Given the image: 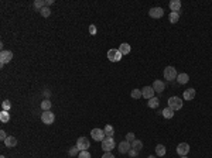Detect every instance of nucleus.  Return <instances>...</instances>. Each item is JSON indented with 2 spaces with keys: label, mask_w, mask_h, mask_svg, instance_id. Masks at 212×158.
<instances>
[{
  "label": "nucleus",
  "mask_w": 212,
  "mask_h": 158,
  "mask_svg": "<svg viewBox=\"0 0 212 158\" xmlns=\"http://www.w3.org/2000/svg\"><path fill=\"white\" fill-rule=\"evenodd\" d=\"M156 155H159V157H164L165 155V147L163 144H157L156 146Z\"/></svg>",
  "instance_id": "nucleus-22"
},
{
  "label": "nucleus",
  "mask_w": 212,
  "mask_h": 158,
  "mask_svg": "<svg viewBox=\"0 0 212 158\" xmlns=\"http://www.w3.org/2000/svg\"><path fill=\"white\" fill-rule=\"evenodd\" d=\"M130 96H132L133 99H140V97H143V93H141V89H133L132 93H130Z\"/></svg>",
  "instance_id": "nucleus-27"
},
{
  "label": "nucleus",
  "mask_w": 212,
  "mask_h": 158,
  "mask_svg": "<svg viewBox=\"0 0 212 158\" xmlns=\"http://www.w3.org/2000/svg\"><path fill=\"white\" fill-rule=\"evenodd\" d=\"M127 154H129L132 158H136L139 155V151H137V150H134V148H130V151L127 152Z\"/></svg>",
  "instance_id": "nucleus-35"
},
{
  "label": "nucleus",
  "mask_w": 212,
  "mask_h": 158,
  "mask_svg": "<svg viewBox=\"0 0 212 158\" xmlns=\"http://www.w3.org/2000/svg\"><path fill=\"white\" fill-rule=\"evenodd\" d=\"M88 30H89V34H91V35H96V31H98V30H96V26H95V24H91Z\"/></svg>",
  "instance_id": "nucleus-33"
},
{
  "label": "nucleus",
  "mask_w": 212,
  "mask_h": 158,
  "mask_svg": "<svg viewBox=\"0 0 212 158\" xmlns=\"http://www.w3.org/2000/svg\"><path fill=\"white\" fill-rule=\"evenodd\" d=\"M7 137H9V136L6 134V131H4V130H2V131H0V140H2V141L4 143V140H6Z\"/></svg>",
  "instance_id": "nucleus-36"
},
{
  "label": "nucleus",
  "mask_w": 212,
  "mask_h": 158,
  "mask_svg": "<svg viewBox=\"0 0 212 158\" xmlns=\"http://www.w3.org/2000/svg\"><path fill=\"white\" fill-rule=\"evenodd\" d=\"M147 158H156V157H154V155H149Z\"/></svg>",
  "instance_id": "nucleus-39"
},
{
  "label": "nucleus",
  "mask_w": 212,
  "mask_h": 158,
  "mask_svg": "<svg viewBox=\"0 0 212 158\" xmlns=\"http://www.w3.org/2000/svg\"><path fill=\"white\" fill-rule=\"evenodd\" d=\"M78 158H91V154L88 151H81L78 154Z\"/></svg>",
  "instance_id": "nucleus-34"
},
{
  "label": "nucleus",
  "mask_w": 212,
  "mask_h": 158,
  "mask_svg": "<svg viewBox=\"0 0 212 158\" xmlns=\"http://www.w3.org/2000/svg\"><path fill=\"white\" fill-rule=\"evenodd\" d=\"M54 3V0H45V6H50V4H53Z\"/></svg>",
  "instance_id": "nucleus-38"
},
{
  "label": "nucleus",
  "mask_w": 212,
  "mask_h": 158,
  "mask_svg": "<svg viewBox=\"0 0 212 158\" xmlns=\"http://www.w3.org/2000/svg\"><path fill=\"white\" fill-rule=\"evenodd\" d=\"M161 114L165 117V119H173L174 117V110L173 109H170V107H165V109H163Z\"/></svg>",
  "instance_id": "nucleus-21"
},
{
  "label": "nucleus",
  "mask_w": 212,
  "mask_h": 158,
  "mask_svg": "<svg viewBox=\"0 0 212 158\" xmlns=\"http://www.w3.org/2000/svg\"><path fill=\"white\" fill-rule=\"evenodd\" d=\"M91 136H92V138H93L95 141H100V143H102V141L105 140V137H106L105 130H102V129H93L91 131Z\"/></svg>",
  "instance_id": "nucleus-5"
},
{
  "label": "nucleus",
  "mask_w": 212,
  "mask_h": 158,
  "mask_svg": "<svg viewBox=\"0 0 212 158\" xmlns=\"http://www.w3.org/2000/svg\"><path fill=\"white\" fill-rule=\"evenodd\" d=\"M168 20H170V23H173V24L178 23V20H180V13H174V12H171L170 16H168Z\"/></svg>",
  "instance_id": "nucleus-23"
},
{
  "label": "nucleus",
  "mask_w": 212,
  "mask_h": 158,
  "mask_svg": "<svg viewBox=\"0 0 212 158\" xmlns=\"http://www.w3.org/2000/svg\"><path fill=\"white\" fill-rule=\"evenodd\" d=\"M41 120L44 124H53L54 120H55V114H54L51 110L44 111V113L41 114Z\"/></svg>",
  "instance_id": "nucleus-6"
},
{
  "label": "nucleus",
  "mask_w": 212,
  "mask_h": 158,
  "mask_svg": "<svg viewBox=\"0 0 212 158\" xmlns=\"http://www.w3.org/2000/svg\"><path fill=\"white\" fill-rule=\"evenodd\" d=\"M0 158H6V157H4V155H2V157H0Z\"/></svg>",
  "instance_id": "nucleus-40"
},
{
  "label": "nucleus",
  "mask_w": 212,
  "mask_h": 158,
  "mask_svg": "<svg viewBox=\"0 0 212 158\" xmlns=\"http://www.w3.org/2000/svg\"><path fill=\"white\" fill-rule=\"evenodd\" d=\"M195 97V89L189 88L184 91V100H192Z\"/></svg>",
  "instance_id": "nucleus-16"
},
{
  "label": "nucleus",
  "mask_w": 212,
  "mask_h": 158,
  "mask_svg": "<svg viewBox=\"0 0 212 158\" xmlns=\"http://www.w3.org/2000/svg\"><path fill=\"white\" fill-rule=\"evenodd\" d=\"M153 89L156 92H159V93H161V92L165 91V82L157 79V81H154V83H153Z\"/></svg>",
  "instance_id": "nucleus-13"
},
{
  "label": "nucleus",
  "mask_w": 212,
  "mask_h": 158,
  "mask_svg": "<svg viewBox=\"0 0 212 158\" xmlns=\"http://www.w3.org/2000/svg\"><path fill=\"white\" fill-rule=\"evenodd\" d=\"M105 134H106V137H113V134H115V129H113L110 124H106L105 126Z\"/></svg>",
  "instance_id": "nucleus-24"
},
{
  "label": "nucleus",
  "mask_w": 212,
  "mask_h": 158,
  "mask_svg": "<svg viewBox=\"0 0 212 158\" xmlns=\"http://www.w3.org/2000/svg\"><path fill=\"white\" fill-rule=\"evenodd\" d=\"M177 76H178V73L174 67H167L164 69V79H167V81H174V79H177Z\"/></svg>",
  "instance_id": "nucleus-4"
},
{
  "label": "nucleus",
  "mask_w": 212,
  "mask_h": 158,
  "mask_svg": "<svg viewBox=\"0 0 212 158\" xmlns=\"http://www.w3.org/2000/svg\"><path fill=\"white\" fill-rule=\"evenodd\" d=\"M183 105H184L183 99H181V97H178V96H171L170 99H168V107L173 109L174 111L180 110V109L183 107Z\"/></svg>",
  "instance_id": "nucleus-1"
},
{
  "label": "nucleus",
  "mask_w": 212,
  "mask_h": 158,
  "mask_svg": "<svg viewBox=\"0 0 212 158\" xmlns=\"http://www.w3.org/2000/svg\"><path fill=\"white\" fill-rule=\"evenodd\" d=\"M147 105H149V107H150V109H157V107H159V105H160L159 97H151V99H149Z\"/></svg>",
  "instance_id": "nucleus-19"
},
{
  "label": "nucleus",
  "mask_w": 212,
  "mask_h": 158,
  "mask_svg": "<svg viewBox=\"0 0 212 158\" xmlns=\"http://www.w3.org/2000/svg\"><path fill=\"white\" fill-rule=\"evenodd\" d=\"M189 152V144L187 143H180L178 144V147H177V154L181 155V157H184V155H187Z\"/></svg>",
  "instance_id": "nucleus-9"
},
{
  "label": "nucleus",
  "mask_w": 212,
  "mask_h": 158,
  "mask_svg": "<svg viewBox=\"0 0 212 158\" xmlns=\"http://www.w3.org/2000/svg\"><path fill=\"white\" fill-rule=\"evenodd\" d=\"M181 158H187V155H184V157H181Z\"/></svg>",
  "instance_id": "nucleus-41"
},
{
  "label": "nucleus",
  "mask_w": 212,
  "mask_h": 158,
  "mask_svg": "<svg viewBox=\"0 0 212 158\" xmlns=\"http://www.w3.org/2000/svg\"><path fill=\"white\" fill-rule=\"evenodd\" d=\"M4 146L7 147V148H13V147L17 146V138L13 137V136H9V137L4 140Z\"/></svg>",
  "instance_id": "nucleus-15"
},
{
  "label": "nucleus",
  "mask_w": 212,
  "mask_h": 158,
  "mask_svg": "<svg viewBox=\"0 0 212 158\" xmlns=\"http://www.w3.org/2000/svg\"><path fill=\"white\" fill-rule=\"evenodd\" d=\"M0 121L2 123H9L10 121V113L6 110H2V113H0Z\"/></svg>",
  "instance_id": "nucleus-20"
},
{
  "label": "nucleus",
  "mask_w": 212,
  "mask_h": 158,
  "mask_svg": "<svg viewBox=\"0 0 212 158\" xmlns=\"http://www.w3.org/2000/svg\"><path fill=\"white\" fill-rule=\"evenodd\" d=\"M132 148H134V150H137V151H140L141 148H143V143H141L140 140H134L132 143Z\"/></svg>",
  "instance_id": "nucleus-28"
},
{
  "label": "nucleus",
  "mask_w": 212,
  "mask_h": 158,
  "mask_svg": "<svg viewBox=\"0 0 212 158\" xmlns=\"http://www.w3.org/2000/svg\"><path fill=\"white\" fill-rule=\"evenodd\" d=\"M12 59H13L12 51H2V52H0V64H2V67H3L4 64H9Z\"/></svg>",
  "instance_id": "nucleus-8"
},
{
  "label": "nucleus",
  "mask_w": 212,
  "mask_h": 158,
  "mask_svg": "<svg viewBox=\"0 0 212 158\" xmlns=\"http://www.w3.org/2000/svg\"><path fill=\"white\" fill-rule=\"evenodd\" d=\"M168 6H170L171 12H174V13H180V9H181V2H180V0H171Z\"/></svg>",
  "instance_id": "nucleus-14"
},
{
  "label": "nucleus",
  "mask_w": 212,
  "mask_h": 158,
  "mask_svg": "<svg viewBox=\"0 0 212 158\" xmlns=\"http://www.w3.org/2000/svg\"><path fill=\"white\" fill-rule=\"evenodd\" d=\"M115 147H116V143L113 137H105V140L102 141V150L105 152H112V150Z\"/></svg>",
  "instance_id": "nucleus-2"
},
{
  "label": "nucleus",
  "mask_w": 212,
  "mask_h": 158,
  "mask_svg": "<svg viewBox=\"0 0 212 158\" xmlns=\"http://www.w3.org/2000/svg\"><path fill=\"white\" fill-rule=\"evenodd\" d=\"M149 14H150V17H153V18H161L163 16H164V10H163L161 7H151Z\"/></svg>",
  "instance_id": "nucleus-10"
},
{
  "label": "nucleus",
  "mask_w": 212,
  "mask_h": 158,
  "mask_svg": "<svg viewBox=\"0 0 212 158\" xmlns=\"http://www.w3.org/2000/svg\"><path fill=\"white\" fill-rule=\"evenodd\" d=\"M122 54L119 50H116V48H110L109 51H108V58H109L110 62H119L122 59Z\"/></svg>",
  "instance_id": "nucleus-3"
},
{
  "label": "nucleus",
  "mask_w": 212,
  "mask_h": 158,
  "mask_svg": "<svg viewBox=\"0 0 212 158\" xmlns=\"http://www.w3.org/2000/svg\"><path fill=\"white\" fill-rule=\"evenodd\" d=\"M119 51H120V54L122 55H127V54L130 52V50H132V48H130V45L127 44V42H122L120 45H119V48H118Z\"/></svg>",
  "instance_id": "nucleus-17"
},
{
  "label": "nucleus",
  "mask_w": 212,
  "mask_h": 158,
  "mask_svg": "<svg viewBox=\"0 0 212 158\" xmlns=\"http://www.w3.org/2000/svg\"><path fill=\"white\" fill-rule=\"evenodd\" d=\"M51 106H53V103H51L48 99H45V100H43V102H41V109H43L44 111H48V110H50Z\"/></svg>",
  "instance_id": "nucleus-25"
},
{
  "label": "nucleus",
  "mask_w": 212,
  "mask_h": 158,
  "mask_svg": "<svg viewBox=\"0 0 212 158\" xmlns=\"http://www.w3.org/2000/svg\"><path fill=\"white\" fill-rule=\"evenodd\" d=\"M136 138H134V133H127L126 134V141H129V143H133V141H134Z\"/></svg>",
  "instance_id": "nucleus-32"
},
{
  "label": "nucleus",
  "mask_w": 212,
  "mask_h": 158,
  "mask_svg": "<svg viewBox=\"0 0 212 158\" xmlns=\"http://www.w3.org/2000/svg\"><path fill=\"white\" fill-rule=\"evenodd\" d=\"M2 109L6 111H9L10 109H12V102L10 100H3V103H2Z\"/></svg>",
  "instance_id": "nucleus-30"
},
{
  "label": "nucleus",
  "mask_w": 212,
  "mask_h": 158,
  "mask_svg": "<svg viewBox=\"0 0 212 158\" xmlns=\"http://www.w3.org/2000/svg\"><path fill=\"white\" fill-rule=\"evenodd\" d=\"M33 6H34V9H37L40 12L43 7H45V0H35Z\"/></svg>",
  "instance_id": "nucleus-26"
},
{
  "label": "nucleus",
  "mask_w": 212,
  "mask_h": 158,
  "mask_svg": "<svg viewBox=\"0 0 212 158\" xmlns=\"http://www.w3.org/2000/svg\"><path fill=\"white\" fill-rule=\"evenodd\" d=\"M79 152H81V151H79V148H78V147L75 146V147H72V148H71L69 151H68V154H69L71 157H75V155H78Z\"/></svg>",
  "instance_id": "nucleus-31"
},
{
  "label": "nucleus",
  "mask_w": 212,
  "mask_h": 158,
  "mask_svg": "<svg viewBox=\"0 0 212 158\" xmlns=\"http://www.w3.org/2000/svg\"><path fill=\"white\" fill-rule=\"evenodd\" d=\"M119 152L120 154H127V152L130 151V148H132V143H129V141H120V144H119Z\"/></svg>",
  "instance_id": "nucleus-12"
},
{
  "label": "nucleus",
  "mask_w": 212,
  "mask_h": 158,
  "mask_svg": "<svg viewBox=\"0 0 212 158\" xmlns=\"http://www.w3.org/2000/svg\"><path fill=\"white\" fill-rule=\"evenodd\" d=\"M40 13H41V16L43 17H50V14H51V10H50V7H43L41 10H40Z\"/></svg>",
  "instance_id": "nucleus-29"
},
{
  "label": "nucleus",
  "mask_w": 212,
  "mask_h": 158,
  "mask_svg": "<svg viewBox=\"0 0 212 158\" xmlns=\"http://www.w3.org/2000/svg\"><path fill=\"white\" fill-rule=\"evenodd\" d=\"M177 81H178V83H180V85H185V83H188V81H189L188 73H178Z\"/></svg>",
  "instance_id": "nucleus-18"
},
{
  "label": "nucleus",
  "mask_w": 212,
  "mask_h": 158,
  "mask_svg": "<svg viewBox=\"0 0 212 158\" xmlns=\"http://www.w3.org/2000/svg\"><path fill=\"white\" fill-rule=\"evenodd\" d=\"M77 147L79 148V151H88V148L91 147V143L86 137H79L77 141Z\"/></svg>",
  "instance_id": "nucleus-7"
},
{
  "label": "nucleus",
  "mask_w": 212,
  "mask_h": 158,
  "mask_svg": "<svg viewBox=\"0 0 212 158\" xmlns=\"http://www.w3.org/2000/svg\"><path fill=\"white\" fill-rule=\"evenodd\" d=\"M141 93H143L144 99H151V97H154L156 91L153 89V86H144V88L141 89Z\"/></svg>",
  "instance_id": "nucleus-11"
},
{
  "label": "nucleus",
  "mask_w": 212,
  "mask_h": 158,
  "mask_svg": "<svg viewBox=\"0 0 212 158\" xmlns=\"http://www.w3.org/2000/svg\"><path fill=\"white\" fill-rule=\"evenodd\" d=\"M102 158H115V155H113L112 152H105V154L102 155Z\"/></svg>",
  "instance_id": "nucleus-37"
}]
</instances>
